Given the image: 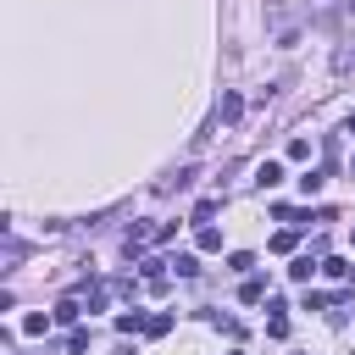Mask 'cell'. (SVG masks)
Wrapping results in <instances>:
<instances>
[{"mask_svg": "<svg viewBox=\"0 0 355 355\" xmlns=\"http://www.w3.org/2000/svg\"><path fill=\"white\" fill-rule=\"evenodd\" d=\"M322 272H327V277H349V272H355V261H322Z\"/></svg>", "mask_w": 355, "mask_h": 355, "instance_id": "obj_16", "label": "cell"}, {"mask_svg": "<svg viewBox=\"0 0 355 355\" xmlns=\"http://www.w3.org/2000/svg\"><path fill=\"white\" fill-rule=\"evenodd\" d=\"M349 172H355V161H349Z\"/></svg>", "mask_w": 355, "mask_h": 355, "instance_id": "obj_21", "label": "cell"}, {"mask_svg": "<svg viewBox=\"0 0 355 355\" xmlns=\"http://www.w3.org/2000/svg\"><path fill=\"white\" fill-rule=\"evenodd\" d=\"M166 327H172V316H166V311H155V316H150V322H144V333H150V338H161V333H166Z\"/></svg>", "mask_w": 355, "mask_h": 355, "instance_id": "obj_14", "label": "cell"}, {"mask_svg": "<svg viewBox=\"0 0 355 355\" xmlns=\"http://www.w3.org/2000/svg\"><path fill=\"white\" fill-rule=\"evenodd\" d=\"M216 116H222V122H239V116H244V100H239V94L227 89V94H222V111H216Z\"/></svg>", "mask_w": 355, "mask_h": 355, "instance_id": "obj_6", "label": "cell"}, {"mask_svg": "<svg viewBox=\"0 0 355 355\" xmlns=\"http://www.w3.org/2000/svg\"><path fill=\"white\" fill-rule=\"evenodd\" d=\"M216 211H222V200H200V205H194V222H211Z\"/></svg>", "mask_w": 355, "mask_h": 355, "instance_id": "obj_15", "label": "cell"}, {"mask_svg": "<svg viewBox=\"0 0 355 355\" xmlns=\"http://www.w3.org/2000/svg\"><path fill=\"white\" fill-rule=\"evenodd\" d=\"M294 244H300V239H294V227H283V233H272V250H277V255H288Z\"/></svg>", "mask_w": 355, "mask_h": 355, "instance_id": "obj_11", "label": "cell"}, {"mask_svg": "<svg viewBox=\"0 0 355 355\" xmlns=\"http://www.w3.org/2000/svg\"><path fill=\"white\" fill-rule=\"evenodd\" d=\"M288 161H311V139L294 133V139H288Z\"/></svg>", "mask_w": 355, "mask_h": 355, "instance_id": "obj_10", "label": "cell"}, {"mask_svg": "<svg viewBox=\"0 0 355 355\" xmlns=\"http://www.w3.org/2000/svg\"><path fill=\"white\" fill-rule=\"evenodd\" d=\"M144 322H150L144 311H122V316H116V333H144Z\"/></svg>", "mask_w": 355, "mask_h": 355, "instance_id": "obj_8", "label": "cell"}, {"mask_svg": "<svg viewBox=\"0 0 355 355\" xmlns=\"http://www.w3.org/2000/svg\"><path fill=\"white\" fill-rule=\"evenodd\" d=\"M277 183H283V166L277 161H261L255 166V189H277Z\"/></svg>", "mask_w": 355, "mask_h": 355, "instance_id": "obj_2", "label": "cell"}, {"mask_svg": "<svg viewBox=\"0 0 355 355\" xmlns=\"http://www.w3.org/2000/svg\"><path fill=\"white\" fill-rule=\"evenodd\" d=\"M22 333H28V338H44V333H50V316H44V311L22 316Z\"/></svg>", "mask_w": 355, "mask_h": 355, "instance_id": "obj_7", "label": "cell"}, {"mask_svg": "<svg viewBox=\"0 0 355 355\" xmlns=\"http://www.w3.org/2000/svg\"><path fill=\"white\" fill-rule=\"evenodd\" d=\"M166 266H178V277H194V272H200V261H194V255H172Z\"/></svg>", "mask_w": 355, "mask_h": 355, "instance_id": "obj_13", "label": "cell"}, {"mask_svg": "<svg viewBox=\"0 0 355 355\" xmlns=\"http://www.w3.org/2000/svg\"><path fill=\"white\" fill-rule=\"evenodd\" d=\"M211 322H216V327H222V333H233V338H239V333H244V327H239V322H233V316H222V311H211Z\"/></svg>", "mask_w": 355, "mask_h": 355, "instance_id": "obj_19", "label": "cell"}, {"mask_svg": "<svg viewBox=\"0 0 355 355\" xmlns=\"http://www.w3.org/2000/svg\"><path fill=\"white\" fill-rule=\"evenodd\" d=\"M194 178H200V172H194V166H178V172H172V178H161V194H183V189H189V183H194Z\"/></svg>", "mask_w": 355, "mask_h": 355, "instance_id": "obj_1", "label": "cell"}, {"mask_svg": "<svg viewBox=\"0 0 355 355\" xmlns=\"http://www.w3.org/2000/svg\"><path fill=\"white\" fill-rule=\"evenodd\" d=\"M322 183H327V172H305V178H300V189H305V194H316Z\"/></svg>", "mask_w": 355, "mask_h": 355, "instance_id": "obj_18", "label": "cell"}, {"mask_svg": "<svg viewBox=\"0 0 355 355\" xmlns=\"http://www.w3.org/2000/svg\"><path fill=\"white\" fill-rule=\"evenodd\" d=\"M349 11H355V0H349Z\"/></svg>", "mask_w": 355, "mask_h": 355, "instance_id": "obj_20", "label": "cell"}, {"mask_svg": "<svg viewBox=\"0 0 355 355\" xmlns=\"http://www.w3.org/2000/svg\"><path fill=\"white\" fill-rule=\"evenodd\" d=\"M83 316V294H61V305H55V322H78Z\"/></svg>", "mask_w": 355, "mask_h": 355, "instance_id": "obj_3", "label": "cell"}, {"mask_svg": "<svg viewBox=\"0 0 355 355\" xmlns=\"http://www.w3.org/2000/svg\"><path fill=\"white\" fill-rule=\"evenodd\" d=\"M239 300H244V305H261V300H266V283H261V277H244V283H239Z\"/></svg>", "mask_w": 355, "mask_h": 355, "instance_id": "obj_5", "label": "cell"}, {"mask_svg": "<svg viewBox=\"0 0 355 355\" xmlns=\"http://www.w3.org/2000/svg\"><path fill=\"white\" fill-rule=\"evenodd\" d=\"M311 272H316V266H311V255H294V266H288V277H294V283H311Z\"/></svg>", "mask_w": 355, "mask_h": 355, "instance_id": "obj_9", "label": "cell"}, {"mask_svg": "<svg viewBox=\"0 0 355 355\" xmlns=\"http://www.w3.org/2000/svg\"><path fill=\"white\" fill-rule=\"evenodd\" d=\"M250 266H255L250 250H233V255H227V272H250Z\"/></svg>", "mask_w": 355, "mask_h": 355, "instance_id": "obj_12", "label": "cell"}, {"mask_svg": "<svg viewBox=\"0 0 355 355\" xmlns=\"http://www.w3.org/2000/svg\"><path fill=\"white\" fill-rule=\"evenodd\" d=\"M266 333H272V338H288V316H283V311H272V322H266Z\"/></svg>", "mask_w": 355, "mask_h": 355, "instance_id": "obj_17", "label": "cell"}, {"mask_svg": "<svg viewBox=\"0 0 355 355\" xmlns=\"http://www.w3.org/2000/svg\"><path fill=\"white\" fill-rule=\"evenodd\" d=\"M194 244H200V250H222V227L200 222V227H194Z\"/></svg>", "mask_w": 355, "mask_h": 355, "instance_id": "obj_4", "label": "cell"}]
</instances>
